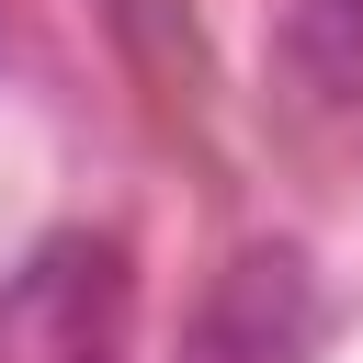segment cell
I'll return each mask as SVG.
<instances>
[{"instance_id": "cell-1", "label": "cell", "mask_w": 363, "mask_h": 363, "mask_svg": "<svg viewBox=\"0 0 363 363\" xmlns=\"http://www.w3.org/2000/svg\"><path fill=\"white\" fill-rule=\"evenodd\" d=\"M113 352H125L113 238H45L23 272H0V363H113Z\"/></svg>"}]
</instances>
